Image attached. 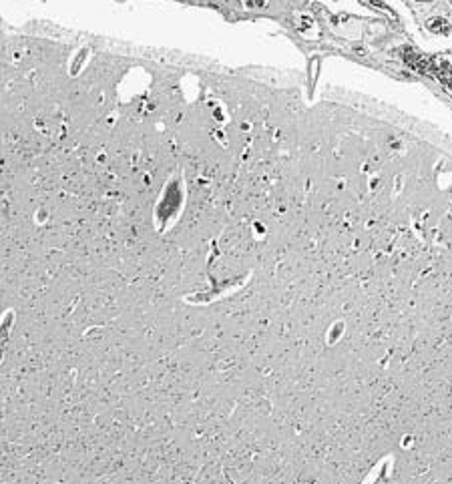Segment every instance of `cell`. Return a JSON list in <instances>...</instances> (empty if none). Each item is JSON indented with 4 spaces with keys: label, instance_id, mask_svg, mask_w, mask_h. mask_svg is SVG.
Returning <instances> with one entry per match:
<instances>
[{
    "label": "cell",
    "instance_id": "1",
    "mask_svg": "<svg viewBox=\"0 0 452 484\" xmlns=\"http://www.w3.org/2000/svg\"><path fill=\"white\" fill-rule=\"evenodd\" d=\"M429 28L432 33H448L451 31V23L444 19H432L429 21Z\"/></svg>",
    "mask_w": 452,
    "mask_h": 484
},
{
    "label": "cell",
    "instance_id": "2",
    "mask_svg": "<svg viewBox=\"0 0 452 484\" xmlns=\"http://www.w3.org/2000/svg\"><path fill=\"white\" fill-rule=\"evenodd\" d=\"M420 2H430V0H420Z\"/></svg>",
    "mask_w": 452,
    "mask_h": 484
}]
</instances>
